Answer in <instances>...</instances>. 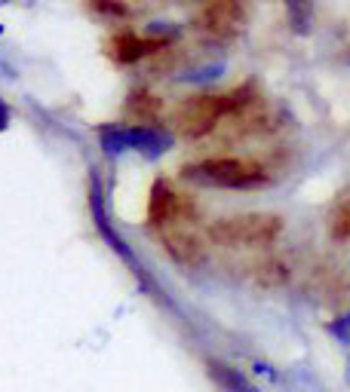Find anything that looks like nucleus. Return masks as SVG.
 Wrapping results in <instances>:
<instances>
[{"label": "nucleus", "mask_w": 350, "mask_h": 392, "mask_svg": "<svg viewBox=\"0 0 350 392\" xmlns=\"http://www.w3.org/2000/svg\"><path fill=\"white\" fill-rule=\"evenodd\" d=\"M252 105V86H237L230 92H197L172 110V129L181 138H203L227 114H239Z\"/></svg>", "instance_id": "f257e3e1"}, {"label": "nucleus", "mask_w": 350, "mask_h": 392, "mask_svg": "<svg viewBox=\"0 0 350 392\" xmlns=\"http://www.w3.org/2000/svg\"><path fill=\"white\" fill-rule=\"evenodd\" d=\"M184 181L203 184V188H225V190H255L271 181V172L258 160L249 156H206V160L188 163L181 169Z\"/></svg>", "instance_id": "f03ea898"}, {"label": "nucleus", "mask_w": 350, "mask_h": 392, "mask_svg": "<svg viewBox=\"0 0 350 392\" xmlns=\"http://www.w3.org/2000/svg\"><path fill=\"white\" fill-rule=\"evenodd\" d=\"M197 221H200L197 205H193L188 193H181L169 218H166L160 227H154L157 236H160V246L166 248V255L181 267H197L200 260L206 258V242H203V230Z\"/></svg>", "instance_id": "7ed1b4c3"}, {"label": "nucleus", "mask_w": 350, "mask_h": 392, "mask_svg": "<svg viewBox=\"0 0 350 392\" xmlns=\"http://www.w3.org/2000/svg\"><path fill=\"white\" fill-rule=\"evenodd\" d=\"M283 218L271 212H246V214H230L209 224L206 236L215 246L225 248H267L280 239Z\"/></svg>", "instance_id": "20e7f679"}, {"label": "nucleus", "mask_w": 350, "mask_h": 392, "mask_svg": "<svg viewBox=\"0 0 350 392\" xmlns=\"http://www.w3.org/2000/svg\"><path fill=\"white\" fill-rule=\"evenodd\" d=\"M172 46V34H160V31H147V34H138V31H129V28H120L105 40V52L114 64H138L151 55H160L163 50Z\"/></svg>", "instance_id": "39448f33"}, {"label": "nucleus", "mask_w": 350, "mask_h": 392, "mask_svg": "<svg viewBox=\"0 0 350 392\" xmlns=\"http://www.w3.org/2000/svg\"><path fill=\"white\" fill-rule=\"evenodd\" d=\"M193 25L212 37H234L243 28V6L239 0H200Z\"/></svg>", "instance_id": "423d86ee"}, {"label": "nucleus", "mask_w": 350, "mask_h": 392, "mask_svg": "<svg viewBox=\"0 0 350 392\" xmlns=\"http://www.w3.org/2000/svg\"><path fill=\"white\" fill-rule=\"evenodd\" d=\"M123 114H126V120L132 126L147 129V126H154L157 120H160V114H163V98L157 96V92H151V89L138 86V89H132L126 96Z\"/></svg>", "instance_id": "0eeeda50"}, {"label": "nucleus", "mask_w": 350, "mask_h": 392, "mask_svg": "<svg viewBox=\"0 0 350 392\" xmlns=\"http://www.w3.org/2000/svg\"><path fill=\"white\" fill-rule=\"evenodd\" d=\"M286 279H289V270H286V264L276 258L261 260V264L252 267V282L261 285V288H276V285H283Z\"/></svg>", "instance_id": "6e6552de"}, {"label": "nucleus", "mask_w": 350, "mask_h": 392, "mask_svg": "<svg viewBox=\"0 0 350 392\" xmlns=\"http://www.w3.org/2000/svg\"><path fill=\"white\" fill-rule=\"evenodd\" d=\"M212 377L218 380V386L221 389H227V392H252V386H249V380L239 374L237 368H230V365H221V362H212Z\"/></svg>", "instance_id": "1a4fd4ad"}, {"label": "nucleus", "mask_w": 350, "mask_h": 392, "mask_svg": "<svg viewBox=\"0 0 350 392\" xmlns=\"http://www.w3.org/2000/svg\"><path fill=\"white\" fill-rule=\"evenodd\" d=\"M329 230H332V236L335 239H350V193L335 205V212H332V218H329Z\"/></svg>", "instance_id": "9d476101"}, {"label": "nucleus", "mask_w": 350, "mask_h": 392, "mask_svg": "<svg viewBox=\"0 0 350 392\" xmlns=\"http://www.w3.org/2000/svg\"><path fill=\"white\" fill-rule=\"evenodd\" d=\"M89 9L98 13L101 18H111V22H120V18H129V4L126 0H89Z\"/></svg>", "instance_id": "9b49d317"}, {"label": "nucleus", "mask_w": 350, "mask_h": 392, "mask_svg": "<svg viewBox=\"0 0 350 392\" xmlns=\"http://www.w3.org/2000/svg\"><path fill=\"white\" fill-rule=\"evenodd\" d=\"M286 9H289V18H292L295 31H307L310 13H313V0H286Z\"/></svg>", "instance_id": "f8f14e48"}]
</instances>
